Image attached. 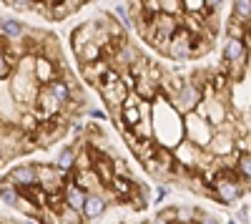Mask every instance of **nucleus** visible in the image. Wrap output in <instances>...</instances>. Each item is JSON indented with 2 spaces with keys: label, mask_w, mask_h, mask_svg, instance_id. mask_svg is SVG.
Returning a JSON list of instances; mask_svg holds the SVG:
<instances>
[{
  "label": "nucleus",
  "mask_w": 251,
  "mask_h": 224,
  "mask_svg": "<svg viewBox=\"0 0 251 224\" xmlns=\"http://www.w3.org/2000/svg\"><path fill=\"white\" fill-rule=\"evenodd\" d=\"M208 194H211L219 204H234L244 196V181L234 171V167H226L216 174V179L208 184Z\"/></svg>",
  "instance_id": "nucleus-1"
},
{
  "label": "nucleus",
  "mask_w": 251,
  "mask_h": 224,
  "mask_svg": "<svg viewBox=\"0 0 251 224\" xmlns=\"http://www.w3.org/2000/svg\"><path fill=\"white\" fill-rule=\"evenodd\" d=\"M211 136H214V126L208 124L201 113H196V111L183 113V139L186 141H191V144L206 149L208 141H211Z\"/></svg>",
  "instance_id": "nucleus-2"
},
{
  "label": "nucleus",
  "mask_w": 251,
  "mask_h": 224,
  "mask_svg": "<svg viewBox=\"0 0 251 224\" xmlns=\"http://www.w3.org/2000/svg\"><path fill=\"white\" fill-rule=\"evenodd\" d=\"M203 86H206V84H196V81H181V86L169 96V101L176 106L178 113L196 111L199 101L203 98Z\"/></svg>",
  "instance_id": "nucleus-3"
},
{
  "label": "nucleus",
  "mask_w": 251,
  "mask_h": 224,
  "mask_svg": "<svg viewBox=\"0 0 251 224\" xmlns=\"http://www.w3.org/2000/svg\"><path fill=\"white\" fill-rule=\"evenodd\" d=\"M128 91H131V86L123 81V76L111 78V81H103V84L98 86L100 101L108 106V111L121 109V106H123V101H126V96H128Z\"/></svg>",
  "instance_id": "nucleus-4"
},
{
  "label": "nucleus",
  "mask_w": 251,
  "mask_h": 224,
  "mask_svg": "<svg viewBox=\"0 0 251 224\" xmlns=\"http://www.w3.org/2000/svg\"><path fill=\"white\" fill-rule=\"evenodd\" d=\"M196 38L191 30H186L183 26L174 33V38L169 40V46H166V56L174 58V60H186V58H194V43H196Z\"/></svg>",
  "instance_id": "nucleus-5"
},
{
  "label": "nucleus",
  "mask_w": 251,
  "mask_h": 224,
  "mask_svg": "<svg viewBox=\"0 0 251 224\" xmlns=\"http://www.w3.org/2000/svg\"><path fill=\"white\" fill-rule=\"evenodd\" d=\"M224 63L231 68L234 73H239V68L244 71V63H246V58H249V43L244 38H231V35H226V43H224Z\"/></svg>",
  "instance_id": "nucleus-6"
},
{
  "label": "nucleus",
  "mask_w": 251,
  "mask_h": 224,
  "mask_svg": "<svg viewBox=\"0 0 251 224\" xmlns=\"http://www.w3.org/2000/svg\"><path fill=\"white\" fill-rule=\"evenodd\" d=\"M63 101L48 88V86H40L38 88V93H35V101H33V111L40 116V121H46V118H53V116H58L60 111H63Z\"/></svg>",
  "instance_id": "nucleus-7"
},
{
  "label": "nucleus",
  "mask_w": 251,
  "mask_h": 224,
  "mask_svg": "<svg viewBox=\"0 0 251 224\" xmlns=\"http://www.w3.org/2000/svg\"><path fill=\"white\" fill-rule=\"evenodd\" d=\"M66 174L68 171H63L58 164H38V187L46 194L63 192V187H66Z\"/></svg>",
  "instance_id": "nucleus-8"
},
{
  "label": "nucleus",
  "mask_w": 251,
  "mask_h": 224,
  "mask_svg": "<svg viewBox=\"0 0 251 224\" xmlns=\"http://www.w3.org/2000/svg\"><path fill=\"white\" fill-rule=\"evenodd\" d=\"M108 201H113V194L108 189H103V192H88L86 194V204H83V219H100L103 214H106L108 209Z\"/></svg>",
  "instance_id": "nucleus-9"
},
{
  "label": "nucleus",
  "mask_w": 251,
  "mask_h": 224,
  "mask_svg": "<svg viewBox=\"0 0 251 224\" xmlns=\"http://www.w3.org/2000/svg\"><path fill=\"white\" fill-rule=\"evenodd\" d=\"M113 68V63H111V58H98V60H91V63H80V78L86 81L88 86H93V88H98L100 84H103V78H106V73Z\"/></svg>",
  "instance_id": "nucleus-10"
},
{
  "label": "nucleus",
  "mask_w": 251,
  "mask_h": 224,
  "mask_svg": "<svg viewBox=\"0 0 251 224\" xmlns=\"http://www.w3.org/2000/svg\"><path fill=\"white\" fill-rule=\"evenodd\" d=\"M206 151L211 154V156H231L234 151H236V139H234V134L231 131H221V129H214V136H211V141H208V146H206Z\"/></svg>",
  "instance_id": "nucleus-11"
},
{
  "label": "nucleus",
  "mask_w": 251,
  "mask_h": 224,
  "mask_svg": "<svg viewBox=\"0 0 251 224\" xmlns=\"http://www.w3.org/2000/svg\"><path fill=\"white\" fill-rule=\"evenodd\" d=\"M8 181L18 189H28V187H35L38 184V164H20V167H13L8 171Z\"/></svg>",
  "instance_id": "nucleus-12"
},
{
  "label": "nucleus",
  "mask_w": 251,
  "mask_h": 224,
  "mask_svg": "<svg viewBox=\"0 0 251 224\" xmlns=\"http://www.w3.org/2000/svg\"><path fill=\"white\" fill-rule=\"evenodd\" d=\"M103 33V26H98V20H86L83 26H78L75 30H73V35H71V43H73V51H78L83 43H88V40H96V38H100Z\"/></svg>",
  "instance_id": "nucleus-13"
},
{
  "label": "nucleus",
  "mask_w": 251,
  "mask_h": 224,
  "mask_svg": "<svg viewBox=\"0 0 251 224\" xmlns=\"http://www.w3.org/2000/svg\"><path fill=\"white\" fill-rule=\"evenodd\" d=\"M33 73H35V81H38V84H40V86H46V84H50L53 78H58L60 66L55 63V60H50L48 56H35Z\"/></svg>",
  "instance_id": "nucleus-14"
},
{
  "label": "nucleus",
  "mask_w": 251,
  "mask_h": 224,
  "mask_svg": "<svg viewBox=\"0 0 251 224\" xmlns=\"http://www.w3.org/2000/svg\"><path fill=\"white\" fill-rule=\"evenodd\" d=\"M71 174H73V181L83 192H103V189H106V184L100 181L96 169H73Z\"/></svg>",
  "instance_id": "nucleus-15"
},
{
  "label": "nucleus",
  "mask_w": 251,
  "mask_h": 224,
  "mask_svg": "<svg viewBox=\"0 0 251 224\" xmlns=\"http://www.w3.org/2000/svg\"><path fill=\"white\" fill-rule=\"evenodd\" d=\"M25 23H20L18 18H10V15H0V33H5L10 40H20L25 35Z\"/></svg>",
  "instance_id": "nucleus-16"
},
{
  "label": "nucleus",
  "mask_w": 251,
  "mask_h": 224,
  "mask_svg": "<svg viewBox=\"0 0 251 224\" xmlns=\"http://www.w3.org/2000/svg\"><path fill=\"white\" fill-rule=\"evenodd\" d=\"M234 171L241 181H251V151H234Z\"/></svg>",
  "instance_id": "nucleus-17"
},
{
  "label": "nucleus",
  "mask_w": 251,
  "mask_h": 224,
  "mask_svg": "<svg viewBox=\"0 0 251 224\" xmlns=\"http://www.w3.org/2000/svg\"><path fill=\"white\" fill-rule=\"evenodd\" d=\"M0 201H5L8 207H18V201H20V189L13 181H8V176L0 179Z\"/></svg>",
  "instance_id": "nucleus-18"
},
{
  "label": "nucleus",
  "mask_w": 251,
  "mask_h": 224,
  "mask_svg": "<svg viewBox=\"0 0 251 224\" xmlns=\"http://www.w3.org/2000/svg\"><path fill=\"white\" fill-rule=\"evenodd\" d=\"M231 18L241 20V23L251 30V0H234V10Z\"/></svg>",
  "instance_id": "nucleus-19"
},
{
  "label": "nucleus",
  "mask_w": 251,
  "mask_h": 224,
  "mask_svg": "<svg viewBox=\"0 0 251 224\" xmlns=\"http://www.w3.org/2000/svg\"><path fill=\"white\" fill-rule=\"evenodd\" d=\"M75 154H78V146H63L58 159H55V164L63 169V171H73L75 167Z\"/></svg>",
  "instance_id": "nucleus-20"
},
{
  "label": "nucleus",
  "mask_w": 251,
  "mask_h": 224,
  "mask_svg": "<svg viewBox=\"0 0 251 224\" xmlns=\"http://www.w3.org/2000/svg\"><path fill=\"white\" fill-rule=\"evenodd\" d=\"M83 222V212L68 207V204H63L60 212H58V224H80Z\"/></svg>",
  "instance_id": "nucleus-21"
},
{
  "label": "nucleus",
  "mask_w": 251,
  "mask_h": 224,
  "mask_svg": "<svg viewBox=\"0 0 251 224\" xmlns=\"http://www.w3.org/2000/svg\"><path fill=\"white\" fill-rule=\"evenodd\" d=\"M113 15H116V20L126 28V30H131V28H136V23H133V15L128 13V8H126V3H116L113 5Z\"/></svg>",
  "instance_id": "nucleus-22"
},
{
  "label": "nucleus",
  "mask_w": 251,
  "mask_h": 224,
  "mask_svg": "<svg viewBox=\"0 0 251 224\" xmlns=\"http://www.w3.org/2000/svg\"><path fill=\"white\" fill-rule=\"evenodd\" d=\"M226 35H231V38H244V40H246V35H249V28L241 23V20L231 18V20H228V26H226Z\"/></svg>",
  "instance_id": "nucleus-23"
},
{
  "label": "nucleus",
  "mask_w": 251,
  "mask_h": 224,
  "mask_svg": "<svg viewBox=\"0 0 251 224\" xmlns=\"http://www.w3.org/2000/svg\"><path fill=\"white\" fill-rule=\"evenodd\" d=\"M181 8H183V13H199V15L208 13L206 0H181Z\"/></svg>",
  "instance_id": "nucleus-24"
},
{
  "label": "nucleus",
  "mask_w": 251,
  "mask_h": 224,
  "mask_svg": "<svg viewBox=\"0 0 251 224\" xmlns=\"http://www.w3.org/2000/svg\"><path fill=\"white\" fill-rule=\"evenodd\" d=\"M158 3H161V10H163V13H171V15H183L181 0H158Z\"/></svg>",
  "instance_id": "nucleus-25"
},
{
  "label": "nucleus",
  "mask_w": 251,
  "mask_h": 224,
  "mask_svg": "<svg viewBox=\"0 0 251 224\" xmlns=\"http://www.w3.org/2000/svg\"><path fill=\"white\" fill-rule=\"evenodd\" d=\"M113 171H116L118 176H128V179H133V174H131V169H128V161H126V159L113 156Z\"/></svg>",
  "instance_id": "nucleus-26"
},
{
  "label": "nucleus",
  "mask_w": 251,
  "mask_h": 224,
  "mask_svg": "<svg viewBox=\"0 0 251 224\" xmlns=\"http://www.w3.org/2000/svg\"><path fill=\"white\" fill-rule=\"evenodd\" d=\"M10 73H13V63L8 60V56L0 51V81H5V78H10Z\"/></svg>",
  "instance_id": "nucleus-27"
},
{
  "label": "nucleus",
  "mask_w": 251,
  "mask_h": 224,
  "mask_svg": "<svg viewBox=\"0 0 251 224\" xmlns=\"http://www.w3.org/2000/svg\"><path fill=\"white\" fill-rule=\"evenodd\" d=\"M156 222H178V207H171L169 212H163L156 217Z\"/></svg>",
  "instance_id": "nucleus-28"
},
{
  "label": "nucleus",
  "mask_w": 251,
  "mask_h": 224,
  "mask_svg": "<svg viewBox=\"0 0 251 224\" xmlns=\"http://www.w3.org/2000/svg\"><path fill=\"white\" fill-rule=\"evenodd\" d=\"M88 116H91L93 121H108V118H111V111H106V109H91Z\"/></svg>",
  "instance_id": "nucleus-29"
},
{
  "label": "nucleus",
  "mask_w": 251,
  "mask_h": 224,
  "mask_svg": "<svg viewBox=\"0 0 251 224\" xmlns=\"http://www.w3.org/2000/svg\"><path fill=\"white\" fill-rule=\"evenodd\" d=\"M236 151H251V134L236 139Z\"/></svg>",
  "instance_id": "nucleus-30"
},
{
  "label": "nucleus",
  "mask_w": 251,
  "mask_h": 224,
  "mask_svg": "<svg viewBox=\"0 0 251 224\" xmlns=\"http://www.w3.org/2000/svg\"><path fill=\"white\" fill-rule=\"evenodd\" d=\"M169 192H171V189L166 187V184H163V187H158V189H156V196H153V204H161V201H163L166 196H169Z\"/></svg>",
  "instance_id": "nucleus-31"
},
{
  "label": "nucleus",
  "mask_w": 251,
  "mask_h": 224,
  "mask_svg": "<svg viewBox=\"0 0 251 224\" xmlns=\"http://www.w3.org/2000/svg\"><path fill=\"white\" fill-rule=\"evenodd\" d=\"M5 3H8L10 8H20V10H23V8H30L35 0H5Z\"/></svg>",
  "instance_id": "nucleus-32"
},
{
  "label": "nucleus",
  "mask_w": 251,
  "mask_h": 224,
  "mask_svg": "<svg viewBox=\"0 0 251 224\" xmlns=\"http://www.w3.org/2000/svg\"><path fill=\"white\" fill-rule=\"evenodd\" d=\"M75 136H83V134H86V126H83V124H78V121H75V124H73V129H71Z\"/></svg>",
  "instance_id": "nucleus-33"
},
{
  "label": "nucleus",
  "mask_w": 251,
  "mask_h": 224,
  "mask_svg": "<svg viewBox=\"0 0 251 224\" xmlns=\"http://www.w3.org/2000/svg\"><path fill=\"white\" fill-rule=\"evenodd\" d=\"M219 5H221V0H206V8L208 10H216Z\"/></svg>",
  "instance_id": "nucleus-34"
},
{
  "label": "nucleus",
  "mask_w": 251,
  "mask_h": 224,
  "mask_svg": "<svg viewBox=\"0 0 251 224\" xmlns=\"http://www.w3.org/2000/svg\"><path fill=\"white\" fill-rule=\"evenodd\" d=\"M246 217H249V209H246V207H241V212H239V214H236L234 219H236V222H244Z\"/></svg>",
  "instance_id": "nucleus-35"
},
{
  "label": "nucleus",
  "mask_w": 251,
  "mask_h": 224,
  "mask_svg": "<svg viewBox=\"0 0 251 224\" xmlns=\"http://www.w3.org/2000/svg\"><path fill=\"white\" fill-rule=\"evenodd\" d=\"M113 3H123V0H113Z\"/></svg>",
  "instance_id": "nucleus-36"
},
{
  "label": "nucleus",
  "mask_w": 251,
  "mask_h": 224,
  "mask_svg": "<svg viewBox=\"0 0 251 224\" xmlns=\"http://www.w3.org/2000/svg\"><path fill=\"white\" fill-rule=\"evenodd\" d=\"M249 217H251V209H249Z\"/></svg>",
  "instance_id": "nucleus-37"
}]
</instances>
